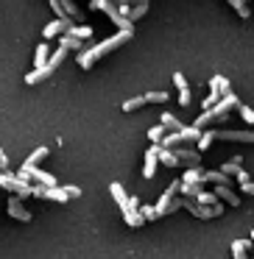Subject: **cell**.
<instances>
[{"instance_id":"6da1fadb","label":"cell","mask_w":254,"mask_h":259,"mask_svg":"<svg viewBox=\"0 0 254 259\" xmlns=\"http://www.w3.org/2000/svg\"><path fill=\"white\" fill-rule=\"evenodd\" d=\"M131 34H134V31H120V34L109 36V39L98 42V45H92V48H84V53H79V64H81V67H84V70H90L92 64L98 62V59H103V56H106V53H112L115 48L126 45V42L131 39Z\"/></svg>"},{"instance_id":"7a4b0ae2","label":"cell","mask_w":254,"mask_h":259,"mask_svg":"<svg viewBox=\"0 0 254 259\" xmlns=\"http://www.w3.org/2000/svg\"><path fill=\"white\" fill-rule=\"evenodd\" d=\"M0 187L3 190H9V192H14V195H20V198H28V195H34V184L31 181H25V179H20L17 173H12V170H0Z\"/></svg>"},{"instance_id":"3957f363","label":"cell","mask_w":254,"mask_h":259,"mask_svg":"<svg viewBox=\"0 0 254 259\" xmlns=\"http://www.w3.org/2000/svg\"><path fill=\"white\" fill-rule=\"evenodd\" d=\"M17 176H20V179H25V181H34V184H40V187H56V176L40 170L37 164H23Z\"/></svg>"},{"instance_id":"277c9868","label":"cell","mask_w":254,"mask_h":259,"mask_svg":"<svg viewBox=\"0 0 254 259\" xmlns=\"http://www.w3.org/2000/svg\"><path fill=\"white\" fill-rule=\"evenodd\" d=\"M185 206H187V212H193L196 218H221V214H224V203H221V201L215 203L212 209H209V206H201L198 201H187Z\"/></svg>"},{"instance_id":"5b68a950","label":"cell","mask_w":254,"mask_h":259,"mask_svg":"<svg viewBox=\"0 0 254 259\" xmlns=\"http://www.w3.org/2000/svg\"><path fill=\"white\" fill-rule=\"evenodd\" d=\"M232 106H237V95H235V92H229V95H221V101L215 103V106H209L207 112H209V117H212V120H221Z\"/></svg>"},{"instance_id":"8992f818","label":"cell","mask_w":254,"mask_h":259,"mask_svg":"<svg viewBox=\"0 0 254 259\" xmlns=\"http://www.w3.org/2000/svg\"><path fill=\"white\" fill-rule=\"evenodd\" d=\"M9 218H14V220H23V223H31V209H25L23 206V198L20 195H14V198H9Z\"/></svg>"},{"instance_id":"52a82bcc","label":"cell","mask_w":254,"mask_h":259,"mask_svg":"<svg viewBox=\"0 0 254 259\" xmlns=\"http://www.w3.org/2000/svg\"><path fill=\"white\" fill-rule=\"evenodd\" d=\"M70 25H73V20H70V17H64V20H59V17H56L53 23H48V25H45L42 36H45V39H53V36H59V34H67Z\"/></svg>"},{"instance_id":"ba28073f","label":"cell","mask_w":254,"mask_h":259,"mask_svg":"<svg viewBox=\"0 0 254 259\" xmlns=\"http://www.w3.org/2000/svg\"><path fill=\"white\" fill-rule=\"evenodd\" d=\"M157 164H159V145H151L146 151V162H142V176L146 179H154L157 173Z\"/></svg>"},{"instance_id":"9c48e42d","label":"cell","mask_w":254,"mask_h":259,"mask_svg":"<svg viewBox=\"0 0 254 259\" xmlns=\"http://www.w3.org/2000/svg\"><path fill=\"white\" fill-rule=\"evenodd\" d=\"M120 212H123V220H126V226H131V229H142V223H146V218H142L140 206H123Z\"/></svg>"},{"instance_id":"30bf717a","label":"cell","mask_w":254,"mask_h":259,"mask_svg":"<svg viewBox=\"0 0 254 259\" xmlns=\"http://www.w3.org/2000/svg\"><path fill=\"white\" fill-rule=\"evenodd\" d=\"M179 184H182V181H170V187L162 192V198H159V201L154 203V206H157V212H159V218L165 214V209H168V203L176 198V192H179Z\"/></svg>"},{"instance_id":"8fae6325","label":"cell","mask_w":254,"mask_h":259,"mask_svg":"<svg viewBox=\"0 0 254 259\" xmlns=\"http://www.w3.org/2000/svg\"><path fill=\"white\" fill-rule=\"evenodd\" d=\"M215 140H229V142H254V131H215Z\"/></svg>"},{"instance_id":"7c38bea8","label":"cell","mask_w":254,"mask_h":259,"mask_svg":"<svg viewBox=\"0 0 254 259\" xmlns=\"http://www.w3.org/2000/svg\"><path fill=\"white\" fill-rule=\"evenodd\" d=\"M53 73H56V70H51L48 64H45V67H34V73H28V75H25V84H28V87H34V84H40V81L51 78Z\"/></svg>"},{"instance_id":"4fadbf2b","label":"cell","mask_w":254,"mask_h":259,"mask_svg":"<svg viewBox=\"0 0 254 259\" xmlns=\"http://www.w3.org/2000/svg\"><path fill=\"white\" fill-rule=\"evenodd\" d=\"M215 195H218L221 201H226L229 206H240V198L229 190V184H215Z\"/></svg>"},{"instance_id":"5bb4252c","label":"cell","mask_w":254,"mask_h":259,"mask_svg":"<svg viewBox=\"0 0 254 259\" xmlns=\"http://www.w3.org/2000/svg\"><path fill=\"white\" fill-rule=\"evenodd\" d=\"M176 159L179 162H187V164H198L201 162V151H190V148H176Z\"/></svg>"},{"instance_id":"9a60e30c","label":"cell","mask_w":254,"mask_h":259,"mask_svg":"<svg viewBox=\"0 0 254 259\" xmlns=\"http://www.w3.org/2000/svg\"><path fill=\"white\" fill-rule=\"evenodd\" d=\"M148 12V0H129V20H140L142 14Z\"/></svg>"},{"instance_id":"2e32d148","label":"cell","mask_w":254,"mask_h":259,"mask_svg":"<svg viewBox=\"0 0 254 259\" xmlns=\"http://www.w3.org/2000/svg\"><path fill=\"white\" fill-rule=\"evenodd\" d=\"M204 184H232V181H229V176L221 173V170H207V173H204Z\"/></svg>"},{"instance_id":"e0dca14e","label":"cell","mask_w":254,"mask_h":259,"mask_svg":"<svg viewBox=\"0 0 254 259\" xmlns=\"http://www.w3.org/2000/svg\"><path fill=\"white\" fill-rule=\"evenodd\" d=\"M159 123L165 125V131H182V128H185V125L179 123V117H176V114H168V112L159 114Z\"/></svg>"},{"instance_id":"ac0fdd59","label":"cell","mask_w":254,"mask_h":259,"mask_svg":"<svg viewBox=\"0 0 254 259\" xmlns=\"http://www.w3.org/2000/svg\"><path fill=\"white\" fill-rule=\"evenodd\" d=\"M109 192H112V198H115V203H118V206H126L129 195L123 192V184H120V181H112V184H109Z\"/></svg>"},{"instance_id":"d6986e66","label":"cell","mask_w":254,"mask_h":259,"mask_svg":"<svg viewBox=\"0 0 254 259\" xmlns=\"http://www.w3.org/2000/svg\"><path fill=\"white\" fill-rule=\"evenodd\" d=\"M62 3V9H64V14H67L70 20H84V12H81L79 6H76L73 0H59Z\"/></svg>"},{"instance_id":"ffe728a7","label":"cell","mask_w":254,"mask_h":259,"mask_svg":"<svg viewBox=\"0 0 254 259\" xmlns=\"http://www.w3.org/2000/svg\"><path fill=\"white\" fill-rule=\"evenodd\" d=\"M159 162H162L165 167H176V164H179V159H176V153L170 151V148L159 145Z\"/></svg>"},{"instance_id":"44dd1931","label":"cell","mask_w":254,"mask_h":259,"mask_svg":"<svg viewBox=\"0 0 254 259\" xmlns=\"http://www.w3.org/2000/svg\"><path fill=\"white\" fill-rule=\"evenodd\" d=\"M62 48H67V51H84V39H79V36H73V34H64Z\"/></svg>"},{"instance_id":"7402d4cb","label":"cell","mask_w":254,"mask_h":259,"mask_svg":"<svg viewBox=\"0 0 254 259\" xmlns=\"http://www.w3.org/2000/svg\"><path fill=\"white\" fill-rule=\"evenodd\" d=\"M240 162H243L240 156H232L229 162L221 164V173H226V176H237V173H240Z\"/></svg>"},{"instance_id":"603a6c76","label":"cell","mask_w":254,"mask_h":259,"mask_svg":"<svg viewBox=\"0 0 254 259\" xmlns=\"http://www.w3.org/2000/svg\"><path fill=\"white\" fill-rule=\"evenodd\" d=\"M67 34H73V36H79V39H90L92 36V25H87V23H81V25H70V31Z\"/></svg>"},{"instance_id":"cb8c5ba5","label":"cell","mask_w":254,"mask_h":259,"mask_svg":"<svg viewBox=\"0 0 254 259\" xmlns=\"http://www.w3.org/2000/svg\"><path fill=\"white\" fill-rule=\"evenodd\" d=\"M182 181H185V184H201V181H204V170L193 164V167L185 173V179H182Z\"/></svg>"},{"instance_id":"d4e9b609","label":"cell","mask_w":254,"mask_h":259,"mask_svg":"<svg viewBox=\"0 0 254 259\" xmlns=\"http://www.w3.org/2000/svg\"><path fill=\"white\" fill-rule=\"evenodd\" d=\"M248 245H251L248 240H232V256H235V259H246Z\"/></svg>"},{"instance_id":"484cf974","label":"cell","mask_w":254,"mask_h":259,"mask_svg":"<svg viewBox=\"0 0 254 259\" xmlns=\"http://www.w3.org/2000/svg\"><path fill=\"white\" fill-rule=\"evenodd\" d=\"M226 3H229V6L235 9V12L240 14L243 20H248V17H251V9H248V3H246V0H226Z\"/></svg>"},{"instance_id":"4316f807","label":"cell","mask_w":254,"mask_h":259,"mask_svg":"<svg viewBox=\"0 0 254 259\" xmlns=\"http://www.w3.org/2000/svg\"><path fill=\"white\" fill-rule=\"evenodd\" d=\"M218 101H221V90H218V84H215V78H212V84H209V95L204 98V109L215 106Z\"/></svg>"},{"instance_id":"83f0119b","label":"cell","mask_w":254,"mask_h":259,"mask_svg":"<svg viewBox=\"0 0 254 259\" xmlns=\"http://www.w3.org/2000/svg\"><path fill=\"white\" fill-rule=\"evenodd\" d=\"M48 59H51V48L48 45H40L37 48V59H34V67H45Z\"/></svg>"},{"instance_id":"f1b7e54d","label":"cell","mask_w":254,"mask_h":259,"mask_svg":"<svg viewBox=\"0 0 254 259\" xmlns=\"http://www.w3.org/2000/svg\"><path fill=\"white\" fill-rule=\"evenodd\" d=\"M165 134H168V131H165V125H162V123H159V125H154V128H148V134H146V137L154 142V145H159V142L165 140Z\"/></svg>"},{"instance_id":"f546056e","label":"cell","mask_w":254,"mask_h":259,"mask_svg":"<svg viewBox=\"0 0 254 259\" xmlns=\"http://www.w3.org/2000/svg\"><path fill=\"white\" fill-rule=\"evenodd\" d=\"M140 106H146V95H137V98H129V101H123V112H134V109H140Z\"/></svg>"},{"instance_id":"4dcf8cb0","label":"cell","mask_w":254,"mask_h":259,"mask_svg":"<svg viewBox=\"0 0 254 259\" xmlns=\"http://www.w3.org/2000/svg\"><path fill=\"white\" fill-rule=\"evenodd\" d=\"M196 201L201 203V206H207V203H209V206H215V203H218L221 198L215 195V192H204V190H201V192H198V195H196Z\"/></svg>"},{"instance_id":"1f68e13d","label":"cell","mask_w":254,"mask_h":259,"mask_svg":"<svg viewBox=\"0 0 254 259\" xmlns=\"http://www.w3.org/2000/svg\"><path fill=\"white\" fill-rule=\"evenodd\" d=\"M212 140H215V131H201V137H198V151H209Z\"/></svg>"},{"instance_id":"d6a6232c","label":"cell","mask_w":254,"mask_h":259,"mask_svg":"<svg viewBox=\"0 0 254 259\" xmlns=\"http://www.w3.org/2000/svg\"><path fill=\"white\" fill-rule=\"evenodd\" d=\"M45 156H48V148H45V145H40V148H37V151L31 153L28 159H25V164H37V162H42Z\"/></svg>"},{"instance_id":"836d02e7","label":"cell","mask_w":254,"mask_h":259,"mask_svg":"<svg viewBox=\"0 0 254 259\" xmlns=\"http://www.w3.org/2000/svg\"><path fill=\"white\" fill-rule=\"evenodd\" d=\"M168 92H148L146 95V103H168Z\"/></svg>"},{"instance_id":"e575fe53","label":"cell","mask_w":254,"mask_h":259,"mask_svg":"<svg viewBox=\"0 0 254 259\" xmlns=\"http://www.w3.org/2000/svg\"><path fill=\"white\" fill-rule=\"evenodd\" d=\"M179 192H185V195L196 198L198 192H201V184H185V181H182V184H179Z\"/></svg>"},{"instance_id":"d590c367","label":"cell","mask_w":254,"mask_h":259,"mask_svg":"<svg viewBox=\"0 0 254 259\" xmlns=\"http://www.w3.org/2000/svg\"><path fill=\"white\" fill-rule=\"evenodd\" d=\"M215 84H218V90H221V95H229L232 92V84L224 78V75H215Z\"/></svg>"},{"instance_id":"8d00e7d4","label":"cell","mask_w":254,"mask_h":259,"mask_svg":"<svg viewBox=\"0 0 254 259\" xmlns=\"http://www.w3.org/2000/svg\"><path fill=\"white\" fill-rule=\"evenodd\" d=\"M140 212H142V218H146V220H157L159 218L157 206H140Z\"/></svg>"},{"instance_id":"74e56055","label":"cell","mask_w":254,"mask_h":259,"mask_svg":"<svg viewBox=\"0 0 254 259\" xmlns=\"http://www.w3.org/2000/svg\"><path fill=\"white\" fill-rule=\"evenodd\" d=\"M173 84L179 87V92H182V90H190V87H187V78H185V73H173Z\"/></svg>"},{"instance_id":"f35d334b","label":"cell","mask_w":254,"mask_h":259,"mask_svg":"<svg viewBox=\"0 0 254 259\" xmlns=\"http://www.w3.org/2000/svg\"><path fill=\"white\" fill-rule=\"evenodd\" d=\"M179 103H182V106H190V90H182L179 92Z\"/></svg>"},{"instance_id":"ab89813d","label":"cell","mask_w":254,"mask_h":259,"mask_svg":"<svg viewBox=\"0 0 254 259\" xmlns=\"http://www.w3.org/2000/svg\"><path fill=\"white\" fill-rule=\"evenodd\" d=\"M64 192H67L70 198H79L81 195V190H79V187H73V184H64Z\"/></svg>"},{"instance_id":"60d3db41","label":"cell","mask_w":254,"mask_h":259,"mask_svg":"<svg viewBox=\"0 0 254 259\" xmlns=\"http://www.w3.org/2000/svg\"><path fill=\"white\" fill-rule=\"evenodd\" d=\"M246 181H251V179H248L246 170H240V173H237V184H246Z\"/></svg>"},{"instance_id":"b9f144b4","label":"cell","mask_w":254,"mask_h":259,"mask_svg":"<svg viewBox=\"0 0 254 259\" xmlns=\"http://www.w3.org/2000/svg\"><path fill=\"white\" fill-rule=\"evenodd\" d=\"M240 190H243V192H248V195H254V184H251V181H246V184H240Z\"/></svg>"},{"instance_id":"7bdbcfd3","label":"cell","mask_w":254,"mask_h":259,"mask_svg":"<svg viewBox=\"0 0 254 259\" xmlns=\"http://www.w3.org/2000/svg\"><path fill=\"white\" fill-rule=\"evenodd\" d=\"M6 164H9V156H6V153H3V151H0V167L6 170Z\"/></svg>"},{"instance_id":"ee69618b","label":"cell","mask_w":254,"mask_h":259,"mask_svg":"<svg viewBox=\"0 0 254 259\" xmlns=\"http://www.w3.org/2000/svg\"><path fill=\"white\" fill-rule=\"evenodd\" d=\"M251 237H254V231H251Z\"/></svg>"}]
</instances>
